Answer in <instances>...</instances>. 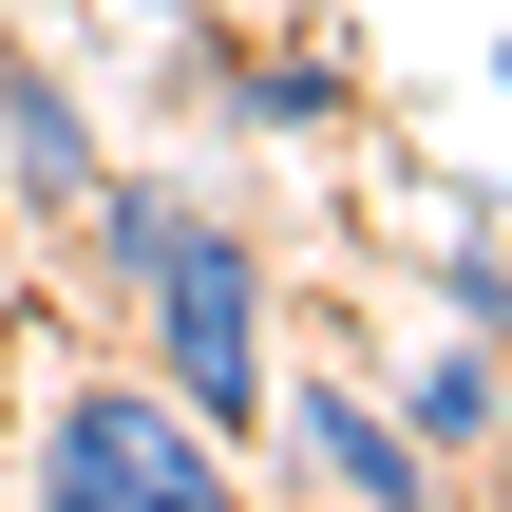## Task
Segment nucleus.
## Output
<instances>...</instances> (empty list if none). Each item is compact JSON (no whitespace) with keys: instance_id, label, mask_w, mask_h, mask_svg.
<instances>
[{"instance_id":"obj_1","label":"nucleus","mask_w":512,"mask_h":512,"mask_svg":"<svg viewBox=\"0 0 512 512\" xmlns=\"http://www.w3.org/2000/svg\"><path fill=\"white\" fill-rule=\"evenodd\" d=\"M57 247H76V285L133 323V380L247 456V437H266V361H285V304H266V228H247L228 190H171V171H95V190L57 209Z\"/></svg>"},{"instance_id":"obj_2","label":"nucleus","mask_w":512,"mask_h":512,"mask_svg":"<svg viewBox=\"0 0 512 512\" xmlns=\"http://www.w3.org/2000/svg\"><path fill=\"white\" fill-rule=\"evenodd\" d=\"M19 512H266V494H247V456H228L209 418H171L133 361H76V380L38 399V437H19Z\"/></svg>"},{"instance_id":"obj_3","label":"nucleus","mask_w":512,"mask_h":512,"mask_svg":"<svg viewBox=\"0 0 512 512\" xmlns=\"http://www.w3.org/2000/svg\"><path fill=\"white\" fill-rule=\"evenodd\" d=\"M152 95H190V114L266 133V152H304V133H342V114H361V76H342L323 38H247L228 0H209V19H171V76H152Z\"/></svg>"},{"instance_id":"obj_4","label":"nucleus","mask_w":512,"mask_h":512,"mask_svg":"<svg viewBox=\"0 0 512 512\" xmlns=\"http://www.w3.org/2000/svg\"><path fill=\"white\" fill-rule=\"evenodd\" d=\"M266 418H285V456H304L323 512H437V456L380 418V380H342V361H266Z\"/></svg>"},{"instance_id":"obj_5","label":"nucleus","mask_w":512,"mask_h":512,"mask_svg":"<svg viewBox=\"0 0 512 512\" xmlns=\"http://www.w3.org/2000/svg\"><path fill=\"white\" fill-rule=\"evenodd\" d=\"M95 171H114L95 95H76L57 57H0V209H19V228H57V209H76Z\"/></svg>"},{"instance_id":"obj_6","label":"nucleus","mask_w":512,"mask_h":512,"mask_svg":"<svg viewBox=\"0 0 512 512\" xmlns=\"http://www.w3.org/2000/svg\"><path fill=\"white\" fill-rule=\"evenodd\" d=\"M380 418H399L437 475H475V456H494V323H437V361L380 380Z\"/></svg>"},{"instance_id":"obj_7","label":"nucleus","mask_w":512,"mask_h":512,"mask_svg":"<svg viewBox=\"0 0 512 512\" xmlns=\"http://www.w3.org/2000/svg\"><path fill=\"white\" fill-rule=\"evenodd\" d=\"M418 285H437V323H494V190H475V171L437 190V228H418Z\"/></svg>"},{"instance_id":"obj_8","label":"nucleus","mask_w":512,"mask_h":512,"mask_svg":"<svg viewBox=\"0 0 512 512\" xmlns=\"http://www.w3.org/2000/svg\"><path fill=\"white\" fill-rule=\"evenodd\" d=\"M114 19H190V0H114Z\"/></svg>"},{"instance_id":"obj_9","label":"nucleus","mask_w":512,"mask_h":512,"mask_svg":"<svg viewBox=\"0 0 512 512\" xmlns=\"http://www.w3.org/2000/svg\"><path fill=\"white\" fill-rule=\"evenodd\" d=\"M190 19H209V0H190Z\"/></svg>"}]
</instances>
